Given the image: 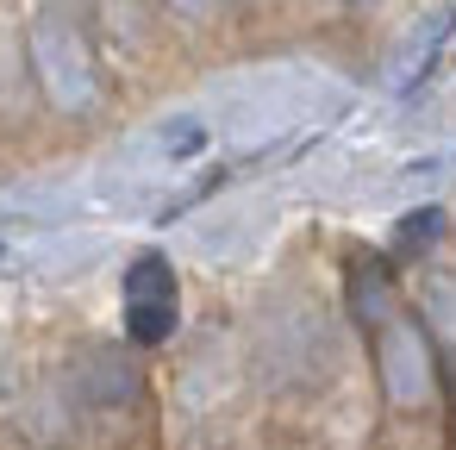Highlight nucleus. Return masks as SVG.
Masks as SVG:
<instances>
[{
  "label": "nucleus",
  "instance_id": "f257e3e1",
  "mask_svg": "<svg viewBox=\"0 0 456 450\" xmlns=\"http://www.w3.org/2000/svg\"><path fill=\"white\" fill-rule=\"evenodd\" d=\"M119 307H126V338L138 350H157V344L175 338V325H182V282H175L163 250H138L126 263Z\"/></svg>",
  "mask_w": 456,
  "mask_h": 450
},
{
  "label": "nucleus",
  "instance_id": "f03ea898",
  "mask_svg": "<svg viewBox=\"0 0 456 450\" xmlns=\"http://www.w3.org/2000/svg\"><path fill=\"white\" fill-rule=\"evenodd\" d=\"M169 7H182V13H207L213 0H169Z\"/></svg>",
  "mask_w": 456,
  "mask_h": 450
}]
</instances>
